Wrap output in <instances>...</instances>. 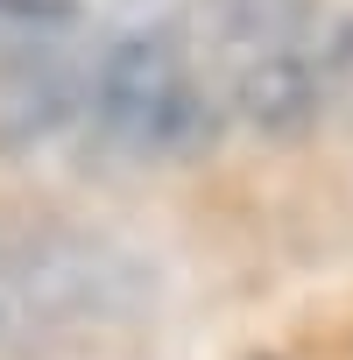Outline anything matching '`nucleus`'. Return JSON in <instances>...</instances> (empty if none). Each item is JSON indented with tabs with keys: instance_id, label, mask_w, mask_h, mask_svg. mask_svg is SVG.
<instances>
[{
	"instance_id": "obj_1",
	"label": "nucleus",
	"mask_w": 353,
	"mask_h": 360,
	"mask_svg": "<svg viewBox=\"0 0 353 360\" xmlns=\"http://www.w3.org/2000/svg\"><path fill=\"white\" fill-rule=\"evenodd\" d=\"M169 36L219 120L269 141H304L325 120L332 22L318 0H184Z\"/></svg>"
},
{
	"instance_id": "obj_2",
	"label": "nucleus",
	"mask_w": 353,
	"mask_h": 360,
	"mask_svg": "<svg viewBox=\"0 0 353 360\" xmlns=\"http://www.w3.org/2000/svg\"><path fill=\"white\" fill-rule=\"evenodd\" d=\"M219 106L205 99V85L191 78L184 50L169 29H141L120 36L92 78H85V106H78V134L92 148L99 169H155V162H184L198 148H212L219 134Z\"/></svg>"
},
{
	"instance_id": "obj_3",
	"label": "nucleus",
	"mask_w": 353,
	"mask_h": 360,
	"mask_svg": "<svg viewBox=\"0 0 353 360\" xmlns=\"http://www.w3.org/2000/svg\"><path fill=\"white\" fill-rule=\"evenodd\" d=\"M148 304V269L71 219H0V311L85 325Z\"/></svg>"
},
{
	"instance_id": "obj_4",
	"label": "nucleus",
	"mask_w": 353,
	"mask_h": 360,
	"mask_svg": "<svg viewBox=\"0 0 353 360\" xmlns=\"http://www.w3.org/2000/svg\"><path fill=\"white\" fill-rule=\"evenodd\" d=\"M325 120H339L353 134V22H332V50H325Z\"/></svg>"
},
{
	"instance_id": "obj_5",
	"label": "nucleus",
	"mask_w": 353,
	"mask_h": 360,
	"mask_svg": "<svg viewBox=\"0 0 353 360\" xmlns=\"http://www.w3.org/2000/svg\"><path fill=\"white\" fill-rule=\"evenodd\" d=\"M0 318H8V311H0Z\"/></svg>"
}]
</instances>
